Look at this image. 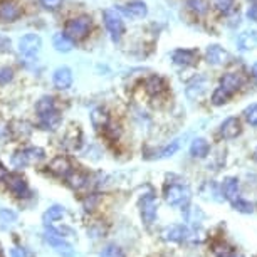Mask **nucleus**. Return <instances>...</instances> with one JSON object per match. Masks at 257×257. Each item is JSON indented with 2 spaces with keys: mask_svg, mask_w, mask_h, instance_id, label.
I'll return each instance as SVG.
<instances>
[{
  "mask_svg": "<svg viewBox=\"0 0 257 257\" xmlns=\"http://www.w3.org/2000/svg\"><path fill=\"white\" fill-rule=\"evenodd\" d=\"M163 197L168 205L175 208H187L192 200V190L185 183L168 182L163 187Z\"/></svg>",
  "mask_w": 257,
  "mask_h": 257,
  "instance_id": "1",
  "label": "nucleus"
},
{
  "mask_svg": "<svg viewBox=\"0 0 257 257\" xmlns=\"http://www.w3.org/2000/svg\"><path fill=\"white\" fill-rule=\"evenodd\" d=\"M103 22H104V27L108 31L109 37L113 39L114 42H118L123 34L126 31L124 27V21L121 17V12L118 9H106L103 12Z\"/></svg>",
  "mask_w": 257,
  "mask_h": 257,
  "instance_id": "2",
  "label": "nucleus"
},
{
  "mask_svg": "<svg viewBox=\"0 0 257 257\" xmlns=\"http://www.w3.org/2000/svg\"><path fill=\"white\" fill-rule=\"evenodd\" d=\"M91 26H93V22H91L89 16L74 17V19H71V21H67L66 27H64V34L67 37H71L74 42L82 41V39L88 37Z\"/></svg>",
  "mask_w": 257,
  "mask_h": 257,
  "instance_id": "3",
  "label": "nucleus"
},
{
  "mask_svg": "<svg viewBox=\"0 0 257 257\" xmlns=\"http://www.w3.org/2000/svg\"><path fill=\"white\" fill-rule=\"evenodd\" d=\"M46 240L59 255H62V257L74 255L72 245L67 240H64V235L61 234L59 229H54L52 225H46Z\"/></svg>",
  "mask_w": 257,
  "mask_h": 257,
  "instance_id": "4",
  "label": "nucleus"
},
{
  "mask_svg": "<svg viewBox=\"0 0 257 257\" xmlns=\"http://www.w3.org/2000/svg\"><path fill=\"white\" fill-rule=\"evenodd\" d=\"M41 49H42V39L37 34H26L19 41V54L27 61L37 59V54L41 52Z\"/></svg>",
  "mask_w": 257,
  "mask_h": 257,
  "instance_id": "5",
  "label": "nucleus"
},
{
  "mask_svg": "<svg viewBox=\"0 0 257 257\" xmlns=\"http://www.w3.org/2000/svg\"><path fill=\"white\" fill-rule=\"evenodd\" d=\"M162 239L167 242H188V240H195V234L187 225L173 224L165 227L162 230Z\"/></svg>",
  "mask_w": 257,
  "mask_h": 257,
  "instance_id": "6",
  "label": "nucleus"
},
{
  "mask_svg": "<svg viewBox=\"0 0 257 257\" xmlns=\"http://www.w3.org/2000/svg\"><path fill=\"white\" fill-rule=\"evenodd\" d=\"M140 213H142L145 225L150 227L152 224H155L157 215H158V200L153 192H150L147 195L142 197V200H140Z\"/></svg>",
  "mask_w": 257,
  "mask_h": 257,
  "instance_id": "7",
  "label": "nucleus"
},
{
  "mask_svg": "<svg viewBox=\"0 0 257 257\" xmlns=\"http://www.w3.org/2000/svg\"><path fill=\"white\" fill-rule=\"evenodd\" d=\"M6 183H7L9 190L12 192V195H16L17 198H26L31 195L27 180L22 175H19V173H9L6 178Z\"/></svg>",
  "mask_w": 257,
  "mask_h": 257,
  "instance_id": "8",
  "label": "nucleus"
},
{
  "mask_svg": "<svg viewBox=\"0 0 257 257\" xmlns=\"http://www.w3.org/2000/svg\"><path fill=\"white\" fill-rule=\"evenodd\" d=\"M208 86H210V81L207 79L205 76H197L188 82L187 88H185V96L188 99L195 101V99H200L203 94L208 91Z\"/></svg>",
  "mask_w": 257,
  "mask_h": 257,
  "instance_id": "9",
  "label": "nucleus"
},
{
  "mask_svg": "<svg viewBox=\"0 0 257 257\" xmlns=\"http://www.w3.org/2000/svg\"><path fill=\"white\" fill-rule=\"evenodd\" d=\"M230 59V54L220 44H210L205 49V61L210 66H224Z\"/></svg>",
  "mask_w": 257,
  "mask_h": 257,
  "instance_id": "10",
  "label": "nucleus"
},
{
  "mask_svg": "<svg viewBox=\"0 0 257 257\" xmlns=\"http://www.w3.org/2000/svg\"><path fill=\"white\" fill-rule=\"evenodd\" d=\"M219 133L224 140H234L242 133V124L240 119L237 116H229L220 123L219 126Z\"/></svg>",
  "mask_w": 257,
  "mask_h": 257,
  "instance_id": "11",
  "label": "nucleus"
},
{
  "mask_svg": "<svg viewBox=\"0 0 257 257\" xmlns=\"http://www.w3.org/2000/svg\"><path fill=\"white\" fill-rule=\"evenodd\" d=\"M72 81H74V76H72L71 67L67 66H61L52 72V84H54L56 89H69L72 86Z\"/></svg>",
  "mask_w": 257,
  "mask_h": 257,
  "instance_id": "12",
  "label": "nucleus"
},
{
  "mask_svg": "<svg viewBox=\"0 0 257 257\" xmlns=\"http://www.w3.org/2000/svg\"><path fill=\"white\" fill-rule=\"evenodd\" d=\"M198 61L197 49H175L172 52V62L178 67L193 66Z\"/></svg>",
  "mask_w": 257,
  "mask_h": 257,
  "instance_id": "13",
  "label": "nucleus"
},
{
  "mask_svg": "<svg viewBox=\"0 0 257 257\" xmlns=\"http://www.w3.org/2000/svg\"><path fill=\"white\" fill-rule=\"evenodd\" d=\"M22 16V9L16 0H2L0 2V21L14 22Z\"/></svg>",
  "mask_w": 257,
  "mask_h": 257,
  "instance_id": "14",
  "label": "nucleus"
},
{
  "mask_svg": "<svg viewBox=\"0 0 257 257\" xmlns=\"http://www.w3.org/2000/svg\"><path fill=\"white\" fill-rule=\"evenodd\" d=\"M118 11L130 19H143L148 16V6L143 2V0H133V2H128L126 6L119 7Z\"/></svg>",
  "mask_w": 257,
  "mask_h": 257,
  "instance_id": "15",
  "label": "nucleus"
},
{
  "mask_svg": "<svg viewBox=\"0 0 257 257\" xmlns=\"http://www.w3.org/2000/svg\"><path fill=\"white\" fill-rule=\"evenodd\" d=\"M220 192H222V197L225 200H235L239 197V192H240V183H239V178L237 177H227L224 178V182L220 183Z\"/></svg>",
  "mask_w": 257,
  "mask_h": 257,
  "instance_id": "16",
  "label": "nucleus"
},
{
  "mask_svg": "<svg viewBox=\"0 0 257 257\" xmlns=\"http://www.w3.org/2000/svg\"><path fill=\"white\" fill-rule=\"evenodd\" d=\"M62 123V116L57 109L51 111L47 114L39 116V126H41L44 132H56Z\"/></svg>",
  "mask_w": 257,
  "mask_h": 257,
  "instance_id": "17",
  "label": "nucleus"
},
{
  "mask_svg": "<svg viewBox=\"0 0 257 257\" xmlns=\"http://www.w3.org/2000/svg\"><path fill=\"white\" fill-rule=\"evenodd\" d=\"M49 170H51L52 173H54L56 177L67 178V177H69V173L72 172V165H71V162H69V160H67L66 157H62V155H59V157H56V158L51 162Z\"/></svg>",
  "mask_w": 257,
  "mask_h": 257,
  "instance_id": "18",
  "label": "nucleus"
},
{
  "mask_svg": "<svg viewBox=\"0 0 257 257\" xmlns=\"http://www.w3.org/2000/svg\"><path fill=\"white\" fill-rule=\"evenodd\" d=\"M237 47L242 52H250L257 47V31H244L237 36Z\"/></svg>",
  "mask_w": 257,
  "mask_h": 257,
  "instance_id": "19",
  "label": "nucleus"
},
{
  "mask_svg": "<svg viewBox=\"0 0 257 257\" xmlns=\"http://www.w3.org/2000/svg\"><path fill=\"white\" fill-rule=\"evenodd\" d=\"M242 84H244V81H242L240 74H237V72H225L219 81V86H222V88L232 94H235L242 88Z\"/></svg>",
  "mask_w": 257,
  "mask_h": 257,
  "instance_id": "20",
  "label": "nucleus"
},
{
  "mask_svg": "<svg viewBox=\"0 0 257 257\" xmlns=\"http://www.w3.org/2000/svg\"><path fill=\"white\" fill-rule=\"evenodd\" d=\"M145 89L150 96H160L162 93L167 91V82L162 76L155 74V76H150L147 82H145Z\"/></svg>",
  "mask_w": 257,
  "mask_h": 257,
  "instance_id": "21",
  "label": "nucleus"
},
{
  "mask_svg": "<svg viewBox=\"0 0 257 257\" xmlns=\"http://www.w3.org/2000/svg\"><path fill=\"white\" fill-rule=\"evenodd\" d=\"M210 153V143L207 142L205 138H195L190 145V155L193 158L203 160L208 157Z\"/></svg>",
  "mask_w": 257,
  "mask_h": 257,
  "instance_id": "22",
  "label": "nucleus"
},
{
  "mask_svg": "<svg viewBox=\"0 0 257 257\" xmlns=\"http://www.w3.org/2000/svg\"><path fill=\"white\" fill-rule=\"evenodd\" d=\"M52 46H54V49L57 52L66 54V52L72 51V47H74V41H72L71 37H67L64 32H59V34H56V36L52 37Z\"/></svg>",
  "mask_w": 257,
  "mask_h": 257,
  "instance_id": "23",
  "label": "nucleus"
},
{
  "mask_svg": "<svg viewBox=\"0 0 257 257\" xmlns=\"http://www.w3.org/2000/svg\"><path fill=\"white\" fill-rule=\"evenodd\" d=\"M64 215H66V208L64 207H62V205H52L44 212V215H42V222H44V225H52L54 222L61 220Z\"/></svg>",
  "mask_w": 257,
  "mask_h": 257,
  "instance_id": "24",
  "label": "nucleus"
},
{
  "mask_svg": "<svg viewBox=\"0 0 257 257\" xmlns=\"http://www.w3.org/2000/svg\"><path fill=\"white\" fill-rule=\"evenodd\" d=\"M66 180H67V185L71 188H74V190H81V188L89 185V177L82 172H74V170L69 173V177H67Z\"/></svg>",
  "mask_w": 257,
  "mask_h": 257,
  "instance_id": "25",
  "label": "nucleus"
},
{
  "mask_svg": "<svg viewBox=\"0 0 257 257\" xmlns=\"http://www.w3.org/2000/svg\"><path fill=\"white\" fill-rule=\"evenodd\" d=\"M91 123L96 130H104L106 126L109 124V114L108 111L103 109V108H96L93 109V113H91Z\"/></svg>",
  "mask_w": 257,
  "mask_h": 257,
  "instance_id": "26",
  "label": "nucleus"
},
{
  "mask_svg": "<svg viewBox=\"0 0 257 257\" xmlns=\"http://www.w3.org/2000/svg\"><path fill=\"white\" fill-rule=\"evenodd\" d=\"M54 109H56V101H54L52 96H42V98L36 103V111H37L39 116L47 114V113H51V111H54Z\"/></svg>",
  "mask_w": 257,
  "mask_h": 257,
  "instance_id": "27",
  "label": "nucleus"
},
{
  "mask_svg": "<svg viewBox=\"0 0 257 257\" xmlns=\"http://www.w3.org/2000/svg\"><path fill=\"white\" fill-rule=\"evenodd\" d=\"M232 96H234V94L229 93L227 89H224L222 86H217V88L213 89V93H212V104L213 106H224V104L229 103Z\"/></svg>",
  "mask_w": 257,
  "mask_h": 257,
  "instance_id": "28",
  "label": "nucleus"
},
{
  "mask_svg": "<svg viewBox=\"0 0 257 257\" xmlns=\"http://www.w3.org/2000/svg\"><path fill=\"white\" fill-rule=\"evenodd\" d=\"M187 7L195 14V16H205L210 9V4L207 0H187Z\"/></svg>",
  "mask_w": 257,
  "mask_h": 257,
  "instance_id": "29",
  "label": "nucleus"
},
{
  "mask_svg": "<svg viewBox=\"0 0 257 257\" xmlns=\"http://www.w3.org/2000/svg\"><path fill=\"white\" fill-rule=\"evenodd\" d=\"M178 148H180V142H178V140H173V142H170L167 147H163L160 150V152L155 155V158H170L178 152Z\"/></svg>",
  "mask_w": 257,
  "mask_h": 257,
  "instance_id": "30",
  "label": "nucleus"
},
{
  "mask_svg": "<svg viewBox=\"0 0 257 257\" xmlns=\"http://www.w3.org/2000/svg\"><path fill=\"white\" fill-rule=\"evenodd\" d=\"M232 208L237 212H240V213H252L254 212V205L249 202V200H245V198H242V197H237L235 200H232Z\"/></svg>",
  "mask_w": 257,
  "mask_h": 257,
  "instance_id": "31",
  "label": "nucleus"
},
{
  "mask_svg": "<svg viewBox=\"0 0 257 257\" xmlns=\"http://www.w3.org/2000/svg\"><path fill=\"white\" fill-rule=\"evenodd\" d=\"M11 162L12 165L16 168H26L31 165V162H29V158H27V155H26V150H17L16 153L12 155V158H11Z\"/></svg>",
  "mask_w": 257,
  "mask_h": 257,
  "instance_id": "32",
  "label": "nucleus"
},
{
  "mask_svg": "<svg viewBox=\"0 0 257 257\" xmlns=\"http://www.w3.org/2000/svg\"><path fill=\"white\" fill-rule=\"evenodd\" d=\"M24 150H26V155H27V158H29V162H31V165L41 162V160L46 157V152L42 148H39V147H27V148H24Z\"/></svg>",
  "mask_w": 257,
  "mask_h": 257,
  "instance_id": "33",
  "label": "nucleus"
},
{
  "mask_svg": "<svg viewBox=\"0 0 257 257\" xmlns=\"http://www.w3.org/2000/svg\"><path fill=\"white\" fill-rule=\"evenodd\" d=\"M17 222V213L11 208H0V224L4 227L12 225Z\"/></svg>",
  "mask_w": 257,
  "mask_h": 257,
  "instance_id": "34",
  "label": "nucleus"
},
{
  "mask_svg": "<svg viewBox=\"0 0 257 257\" xmlns=\"http://www.w3.org/2000/svg\"><path fill=\"white\" fill-rule=\"evenodd\" d=\"M234 4L235 0H213V7L224 16H229V14L234 12Z\"/></svg>",
  "mask_w": 257,
  "mask_h": 257,
  "instance_id": "35",
  "label": "nucleus"
},
{
  "mask_svg": "<svg viewBox=\"0 0 257 257\" xmlns=\"http://www.w3.org/2000/svg\"><path fill=\"white\" fill-rule=\"evenodd\" d=\"M99 203V193H91V195H86V198L82 200V208L86 212H93Z\"/></svg>",
  "mask_w": 257,
  "mask_h": 257,
  "instance_id": "36",
  "label": "nucleus"
},
{
  "mask_svg": "<svg viewBox=\"0 0 257 257\" xmlns=\"http://www.w3.org/2000/svg\"><path fill=\"white\" fill-rule=\"evenodd\" d=\"M244 118H245V121L249 123L250 126H257V103H254V104H249L247 108L244 109Z\"/></svg>",
  "mask_w": 257,
  "mask_h": 257,
  "instance_id": "37",
  "label": "nucleus"
},
{
  "mask_svg": "<svg viewBox=\"0 0 257 257\" xmlns=\"http://www.w3.org/2000/svg\"><path fill=\"white\" fill-rule=\"evenodd\" d=\"M99 257H126V255H124V252L121 250V247L114 245V244H109L101 250Z\"/></svg>",
  "mask_w": 257,
  "mask_h": 257,
  "instance_id": "38",
  "label": "nucleus"
},
{
  "mask_svg": "<svg viewBox=\"0 0 257 257\" xmlns=\"http://www.w3.org/2000/svg\"><path fill=\"white\" fill-rule=\"evenodd\" d=\"M106 234V229L103 227V224L101 222H96L94 225H91L88 229V235L93 237V239H99V237H104Z\"/></svg>",
  "mask_w": 257,
  "mask_h": 257,
  "instance_id": "39",
  "label": "nucleus"
},
{
  "mask_svg": "<svg viewBox=\"0 0 257 257\" xmlns=\"http://www.w3.org/2000/svg\"><path fill=\"white\" fill-rule=\"evenodd\" d=\"M14 79V71L11 67H2L0 69V84H9Z\"/></svg>",
  "mask_w": 257,
  "mask_h": 257,
  "instance_id": "40",
  "label": "nucleus"
},
{
  "mask_svg": "<svg viewBox=\"0 0 257 257\" xmlns=\"http://www.w3.org/2000/svg\"><path fill=\"white\" fill-rule=\"evenodd\" d=\"M12 49V41L7 36H0V54L4 52H11Z\"/></svg>",
  "mask_w": 257,
  "mask_h": 257,
  "instance_id": "41",
  "label": "nucleus"
},
{
  "mask_svg": "<svg viewBox=\"0 0 257 257\" xmlns=\"http://www.w3.org/2000/svg\"><path fill=\"white\" fill-rule=\"evenodd\" d=\"M42 4V7L47 9V11H56V9L61 7L62 0H39Z\"/></svg>",
  "mask_w": 257,
  "mask_h": 257,
  "instance_id": "42",
  "label": "nucleus"
},
{
  "mask_svg": "<svg viewBox=\"0 0 257 257\" xmlns=\"http://www.w3.org/2000/svg\"><path fill=\"white\" fill-rule=\"evenodd\" d=\"M245 16H247V19H249V21L257 22V4H252V6L247 9Z\"/></svg>",
  "mask_w": 257,
  "mask_h": 257,
  "instance_id": "43",
  "label": "nucleus"
},
{
  "mask_svg": "<svg viewBox=\"0 0 257 257\" xmlns=\"http://www.w3.org/2000/svg\"><path fill=\"white\" fill-rule=\"evenodd\" d=\"M11 132H12V130H11V126H9L7 121L0 119V138H6Z\"/></svg>",
  "mask_w": 257,
  "mask_h": 257,
  "instance_id": "44",
  "label": "nucleus"
},
{
  "mask_svg": "<svg viewBox=\"0 0 257 257\" xmlns=\"http://www.w3.org/2000/svg\"><path fill=\"white\" fill-rule=\"evenodd\" d=\"M7 175H9V172H7V168L4 167L2 163H0V180H6L7 178Z\"/></svg>",
  "mask_w": 257,
  "mask_h": 257,
  "instance_id": "45",
  "label": "nucleus"
},
{
  "mask_svg": "<svg viewBox=\"0 0 257 257\" xmlns=\"http://www.w3.org/2000/svg\"><path fill=\"white\" fill-rule=\"evenodd\" d=\"M11 255L12 257H24V250L22 249H12L11 250Z\"/></svg>",
  "mask_w": 257,
  "mask_h": 257,
  "instance_id": "46",
  "label": "nucleus"
},
{
  "mask_svg": "<svg viewBox=\"0 0 257 257\" xmlns=\"http://www.w3.org/2000/svg\"><path fill=\"white\" fill-rule=\"evenodd\" d=\"M250 74H252V77H254V79H257V61L250 67Z\"/></svg>",
  "mask_w": 257,
  "mask_h": 257,
  "instance_id": "47",
  "label": "nucleus"
},
{
  "mask_svg": "<svg viewBox=\"0 0 257 257\" xmlns=\"http://www.w3.org/2000/svg\"><path fill=\"white\" fill-rule=\"evenodd\" d=\"M224 257H242V255H237V254H234V252H232V254H229V255H224Z\"/></svg>",
  "mask_w": 257,
  "mask_h": 257,
  "instance_id": "48",
  "label": "nucleus"
},
{
  "mask_svg": "<svg viewBox=\"0 0 257 257\" xmlns=\"http://www.w3.org/2000/svg\"><path fill=\"white\" fill-rule=\"evenodd\" d=\"M252 157H254V160L257 162V147H255V150H254V155H252Z\"/></svg>",
  "mask_w": 257,
  "mask_h": 257,
  "instance_id": "49",
  "label": "nucleus"
},
{
  "mask_svg": "<svg viewBox=\"0 0 257 257\" xmlns=\"http://www.w3.org/2000/svg\"><path fill=\"white\" fill-rule=\"evenodd\" d=\"M0 257H4V250H2V247H0Z\"/></svg>",
  "mask_w": 257,
  "mask_h": 257,
  "instance_id": "50",
  "label": "nucleus"
},
{
  "mask_svg": "<svg viewBox=\"0 0 257 257\" xmlns=\"http://www.w3.org/2000/svg\"><path fill=\"white\" fill-rule=\"evenodd\" d=\"M250 4H257V0H249Z\"/></svg>",
  "mask_w": 257,
  "mask_h": 257,
  "instance_id": "51",
  "label": "nucleus"
}]
</instances>
